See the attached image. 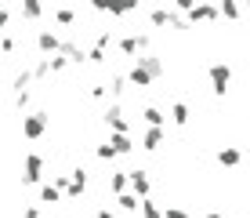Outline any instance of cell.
<instances>
[{
  "label": "cell",
  "instance_id": "6da1fadb",
  "mask_svg": "<svg viewBox=\"0 0 250 218\" xmlns=\"http://www.w3.org/2000/svg\"><path fill=\"white\" fill-rule=\"evenodd\" d=\"M120 51H124V58H142L145 51H149V33H138V29H131V33H124L120 37Z\"/></svg>",
  "mask_w": 250,
  "mask_h": 218
},
{
  "label": "cell",
  "instance_id": "7a4b0ae2",
  "mask_svg": "<svg viewBox=\"0 0 250 218\" xmlns=\"http://www.w3.org/2000/svg\"><path fill=\"white\" fill-rule=\"evenodd\" d=\"M207 76H210V91L218 95V98H225V91L232 84V66L229 62H210L207 66Z\"/></svg>",
  "mask_w": 250,
  "mask_h": 218
},
{
  "label": "cell",
  "instance_id": "3957f363",
  "mask_svg": "<svg viewBox=\"0 0 250 218\" xmlns=\"http://www.w3.org/2000/svg\"><path fill=\"white\" fill-rule=\"evenodd\" d=\"M44 182V156L25 153L22 156V186H40Z\"/></svg>",
  "mask_w": 250,
  "mask_h": 218
},
{
  "label": "cell",
  "instance_id": "277c9868",
  "mask_svg": "<svg viewBox=\"0 0 250 218\" xmlns=\"http://www.w3.org/2000/svg\"><path fill=\"white\" fill-rule=\"evenodd\" d=\"M47 124H51V117L47 113H25L22 117V135L29 138V142H37V138H44V131H47Z\"/></svg>",
  "mask_w": 250,
  "mask_h": 218
},
{
  "label": "cell",
  "instance_id": "5b68a950",
  "mask_svg": "<svg viewBox=\"0 0 250 218\" xmlns=\"http://www.w3.org/2000/svg\"><path fill=\"white\" fill-rule=\"evenodd\" d=\"M102 120H105V127L113 131V135H131V124H127L124 106H120V102H109L105 113H102Z\"/></svg>",
  "mask_w": 250,
  "mask_h": 218
},
{
  "label": "cell",
  "instance_id": "8992f818",
  "mask_svg": "<svg viewBox=\"0 0 250 218\" xmlns=\"http://www.w3.org/2000/svg\"><path fill=\"white\" fill-rule=\"evenodd\" d=\"M58 55H62L69 66H83V62H87V48L80 44V37H76V33H73V37H65V40H62Z\"/></svg>",
  "mask_w": 250,
  "mask_h": 218
},
{
  "label": "cell",
  "instance_id": "52a82bcc",
  "mask_svg": "<svg viewBox=\"0 0 250 218\" xmlns=\"http://www.w3.org/2000/svg\"><path fill=\"white\" fill-rule=\"evenodd\" d=\"M127 189L138 196V200H149L152 196V182H149V171H127Z\"/></svg>",
  "mask_w": 250,
  "mask_h": 218
},
{
  "label": "cell",
  "instance_id": "ba28073f",
  "mask_svg": "<svg viewBox=\"0 0 250 218\" xmlns=\"http://www.w3.org/2000/svg\"><path fill=\"white\" fill-rule=\"evenodd\" d=\"M149 22L156 25V29H167V25H170V29H188V25L178 19L170 7H152V11H149Z\"/></svg>",
  "mask_w": 250,
  "mask_h": 218
},
{
  "label": "cell",
  "instance_id": "9c48e42d",
  "mask_svg": "<svg viewBox=\"0 0 250 218\" xmlns=\"http://www.w3.org/2000/svg\"><path fill=\"white\" fill-rule=\"evenodd\" d=\"M134 62H138V66L145 69V73L152 76V84L167 76V66H163V58H160V55H152V51H145V55H142V58H134Z\"/></svg>",
  "mask_w": 250,
  "mask_h": 218
},
{
  "label": "cell",
  "instance_id": "30bf717a",
  "mask_svg": "<svg viewBox=\"0 0 250 218\" xmlns=\"http://www.w3.org/2000/svg\"><path fill=\"white\" fill-rule=\"evenodd\" d=\"M58 48H62V40H58L55 29H37V51H40L44 58L58 55Z\"/></svg>",
  "mask_w": 250,
  "mask_h": 218
},
{
  "label": "cell",
  "instance_id": "8fae6325",
  "mask_svg": "<svg viewBox=\"0 0 250 218\" xmlns=\"http://www.w3.org/2000/svg\"><path fill=\"white\" fill-rule=\"evenodd\" d=\"M163 142H167V127H149V131L142 135V149H145V153H156Z\"/></svg>",
  "mask_w": 250,
  "mask_h": 218
},
{
  "label": "cell",
  "instance_id": "7c38bea8",
  "mask_svg": "<svg viewBox=\"0 0 250 218\" xmlns=\"http://www.w3.org/2000/svg\"><path fill=\"white\" fill-rule=\"evenodd\" d=\"M221 15H218V4H196L192 11H188V22H218Z\"/></svg>",
  "mask_w": 250,
  "mask_h": 218
},
{
  "label": "cell",
  "instance_id": "4fadbf2b",
  "mask_svg": "<svg viewBox=\"0 0 250 218\" xmlns=\"http://www.w3.org/2000/svg\"><path fill=\"white\" fill-rule=\"evenodd\" d=\"M218 164L221 168H239V164H243V149H239V145H221L218 149Z\"/></svg>",
  "mask_w": 250,
  "mask_h": 218
},
{
  "label": "cell",
  "instance_id": "5bb4252c",
  "mask_svg": "<svg viewBox=\"0 0 250 218\" xmlns=\"http://www.w3.org/2000/svg\"><path fill=\"white\" fill-rule=\"evenodd\" d=\"M127 87H138V91H142V87H152V76L138 62H131V69H127Z\"/></svg>",
  "mask_w": 250,
  "mask_h": 218
},
{
  "label": "cell",
  "instance_id": "9a60e30c",
  "mask_svg": "<svg viewBox=\"0 0 250 218\" xmlns=\"http://www.w3.org/2000/svg\"><path fill=\"white\" fill-rule=\"evenodd\" d=\"M142 120H145L149 127H167V113H163L160 106H145V109H142Z\"/></svg>",
  "mask_w": 250,
  "mask_h": 218
},
{
  "label": "cell",
  "instance_id": "2e32d148",
  "mask_svg": "<svg viewBox=\"0 0 250 218\" xmlns=\"http://www.w3.org/2000/svg\"><path fill=\"white\" fill-rule=\"evenodd\" d=\"M109 145H113V153H116V156L134 153V138H131V135H109Z\"/></svg>",
  "mask_w": 250,
  "mask_h": 218
},
{
  "label": "cell",
  "instance_id": "e0dca14e",
  "mask_svg": "<svg viewBox=\"0 0 250 218\" xmlns=\"http://www.w3.org/2000/svg\"><path fill=\"white\" fill-rule=\"evenodd\" d=\"M188 120H192V109L185 106V102H174L170 106V124H178V127H185Z\"/></svg>",
  "mask_w": 250,
  "mask_h": 218
},
{
  "label": "cell",
  "instance_id": "ac0fdd59",
  "mask_svg": "<svg viewBox=\"0 0 250 218\" xmlns=\"http://www.w3.org/2000/svg\"><path fill=\"white\" fill-rule=\"evenodd\" d=\"M29 84H33V73L22 66L19 73H15V80H11V91H15V95H22V91H29Z\"/></svg>",
  "mask_w": 250,
  "mask_h": 218
},
{
  "label": "cell",
  "instance_id": "d6986e66",
  "mask_svg": "<svg viewBox=\"0 0 250 218\" xmlns=\"http://www.w3.org/2000/svg\"><path fill=\"white\" fill-rule=\"evenodd\" d=\"M109 189H113L116 196L131 193V189H127V171H113V174H109Z\"/></svg>",
  "mask_w": 250,
  "mask_h": 218
},
{
  "label": "cell",
  "instance_id": "ffe728a7",
  "mask_svg": "<svg viewBox=\"0 0 250 218\" xmlns=\"http://www.w3.org/2000/svg\"><path fill=\"white\" fill-rule=\"evenodd\" d=\"M51 19H55L58 25H76V7H55Z\"/></svg>",
  "mask_w": 250,
  "mask_h": 218
},
{
  "label": "cell",
  "instance_id": "44dd1931",
  "mask_svg": "<svg viewBox=\"0 0 250 218\" xmlns=\"http://www.w3.org/2000/svg\"><path fill=\"white\" fill-rule=\"evenodd\" d=\"M109 95H113V98H120V95L127 91V73H113L109 76V87H105Z\"/></svg>",
  "mask_w": 250,
  "mask_h": 218
},
{
  "label": "cell",
  "instance_id": "7402d4cb",
  "mask_svg": "<svg viewBox=\"0 0 250 218\" xmlns=\"http://www.w3.org/2000/svg\"><path fill=\"white\" fill-rule=\"evenodd\" d=\"M218 15H221V19H229V22H236L239 15H243V7L232 4V0H221V4H218Z\"/></svg>",
  "mask_w": 250,
  "mask_h": 218
},
{
  "label": "cell",
  "instance_id": "603a6c76",
  "mask_svg": "<svg viewBox=\"0 0 250 218\" xmlns=\"http://www.w3.org/2000/svg\"><path fill=\"white\" fill-rule=\"evenodd\" d=\"M40 204H51V207H55V204H62V193H58V189L51 186V182H44V186H40Z\"/></svg>",
  "mask_w": 250,
  "mask_h": 218
},
{
  "label": "cell",
  "instance_id": "cb8c5ba5",
  "mask_svg": "<svg viewBox=\"0 0 250 218\" xmlns=\"http://www.w3.org/2000/svg\"><path fill=\"white\" fill-rule=\"evenodd\" d=\"M116 204H120V211H124V215H134L138 207H142V200H138L134 193H124V196H116Z\"/></svg>",
  "mask_w": 250,
  "mask_h": 218
},
{
  "label": "cell",
  "instance_id": "d4e9b609",
  "mask_svg": "<svg viewBox=\"0 0 250 218\" xmlns=\"http://www.w3.org/2000/svg\"><path fill=\"white\" fill-rule=\"evenodd\" d=\"M113 44H116V37H113V33H109V29H98V37H94V48L109 55V51H113Z\"/></svg>",
  "mask_w": 250,
  "mask_h": 218
},
{
  "label": "cell",
  "instance_id": "484cf974",
  "mask_svg": "<svg viewBox=\"0 0 250 218\" xmlns=\"http://www.w3.org/2000/svg\"><path fill=\"white\" fill-rule=\"evenodd\" d=\"M22 19H29V22L44 19V7H40L37 0H25V4H22Z\"/></svg>",
  "mask_w": 250,
  "mask_h": 218
},
{
  "label": "cell",
  "instance_id": "4316f807",
  "mask_svg": "<svg viewBox=\"0 0 250 218\" xmlns=\"http://www.w3.org/2000/svg\"><path fill=\"white\" fill-rule=\"evenodd\" d=\"M138 211H142V218H163V211H160V204L156 200H142V207H138Z\"/></svg>",
  "mask_w": 250,
  "mask_h": 218
},
{
  "label": "cell",
  "instance_id": "83f0119b",
  "mask_svg": "<svg viewBox=\"0 0 250 218\" xmlns=\"http://www.w3.org/2000/svg\"><path fill=\"white\" fill-rule=\"evenodd\" d=\"M29 73H33V80H47V76H51V66H47V58H37Z\"/></svg>",
  "mask_w": 250,
  "mask_h": 218
},
{
  "label": "cell",
  "instance_id": "f1b7e54d",
  "mask_svg": "<svg viewBox=\"0 0 250 218\" xmlns=\"http://www.w3.org/2000/svg\"><path fill=\"white\" fill-rule=\"evenodd\" d=\"M94 156H98V160H105V164H109V160H116V153H113V145H109V142H102L98 149H94Z\"/></svg>",
  "mask_w": 250,
  "mask_h": 218
},
{
  "label": "cell",
  "instance_id": "f546056e",
  "mask_svg": "<svg viewBox=\"0 0 250 218\" xmlns=\"http://www.w3.org/2000/svg\"><path fill=\"white\" fill-rule=\"evenodd\" d=\"M47 66H51V73H65V69H69V62H65L62 55H51V58H47Z\"/></svg>",
  "mask_w": 250,
  "mask_h": 218
},
{
  "label": "cell",
  "instance_id": "4dcf8cb0",
  "mask_svg": "<svg viewBox=\"0 0 250 218\" xmlns=\"http://www.w3.org/2000/svg\"><path fill=\"white\" fill-rule=\"evenodd\" d=\"M15 48H19V40H15L11 33H7V37H0V51H4V55H15Z\"/></svg>",
  "mask_w": 250,
  "mask_h": 218
},
{
  "label": "cell",
  "instance_id": "1f68e13d",
  "mask_svg": "<svg viewBox=\"0 0 250 218\" xmlns=\"http://www.w3.org/2000/svg\"><path fill=\"white\" fill-rule=\"evenodd\" d=\"M15 109L25 117V109H29V91H22V95H15Z\"/></svg>",
  "mask_w": 250,
  "mask_h": 218
},
{
  "label": "cell",
  "instance_id": "d6a6232c",
  "mask_svg": "<svg viewBox=\"0 0 250 218\" xmlns=\"http://www.w3.org/2000/svg\"><path fill=\"white\" fill-rule=\"evenodd\" d=\"M163 218H192L185 211V207H167V211H163Z\"/></svg>",
  "mask_w": 250,
  "mask_h": 218
},
{
  "label": "cell",
  "instance_id": "836d02e7",
  "mask_svg": "<svg viewBox=\"0 0 250 218\" xmlns=\"http://www.w3.org/2000/svg\"><path fill=\"white\" fill-rule=\"evenodd\" d=\"M105 95H109V91H105V84H94V87H91V98H98V102H105Z\"/></svg>",
  "mask_w": 250,
  "mask_h": 218
},
{
  "label": "cell",
  "instance_id": "e575fe53",
  "mask_svg": "<svg viewBox=\"0 0 250 218\" xmlns=\"http://www.w3.org/2000/svg\"><path fill=\"white\" fill-rule=\"evenodd\" d=\"M192 7H196L192 0H178V4H174V15H178V11H185V15H188V11H192Z\"/></svg>",
  "mask_w": 250,
  "mask_h": 218
},
{
  "label": "cell",
  "instance_id": "d590c367",
  "mask_svg": "<svg viewBox=\"0 0 250 218\" xmlns=\"http://www.w3.org/2000/svg\"><path fill=\"white\" fill-rule=\"evenodd\" d=\"M94 218H116V211H113V207H98V211H94Z\"/></svg>",
  "mask_w": 250,
  "mask_h": 218
},
{
  "label": "cell",
  "instance_id": "8d00e7d4",
  "mask_svg": "<svg viewBox=\"0 0 250 218\" xmlns=\"http://www.w3.org/2000/svg\"><path fill=\"white\" fill-rule=\"evenodd\" d=\"M22 218H40V207H37V204H29V207L22 211Z\"/></svg>",
  "mask_w": 250,
  "mask_h": 218
},
{
  "label": "cell",
  "instance_id": "74e56055",
  "mask_svg": "<svg viewBox=\"0 0 250 218\" xmlns=\"http://www.w3.org/2000/svg\"><path fill=\"white\" fill-rule=\"evenodd\" d=\"M11 25V11H0V29H7Z\"/></svg>",
  "mask_w": 250,
  "mask_h": 218
},
{
  "label": "cell",
  "instance_id": "f35d334b",
  "mask_svg": "<svg viewBox=\"0 0 250 218\" xmlns=\"http://www.w3.org/2000/svg\"><path fill=\"white\" fill-rule=\"evenodd\" d=\"M203 218H225V215H221V211H207Z\"/></svg>",
  "mask_w": 250,
  "mask_h": 218
},
{
  "label": "cell",
  "instance_id": "ab89813d",
  "mask_svg": "<svg viewBox=\"0 0 250 218\" xmlns=\"http://www.w3.org/2000/svg\"><path fill=\"white\" fill-rule=\"evenodd\" d=\"M247 11H250V4H247Z\"/></svg>",
  "mask_w": 250,
  "mask_h": 218
}]
</instances>
